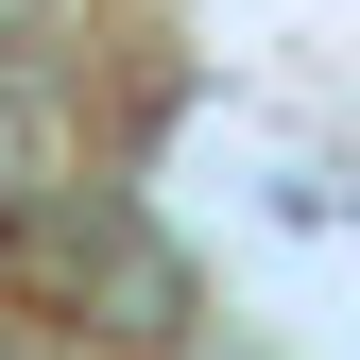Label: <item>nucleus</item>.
<instances>
[{"label":"nucleus","mask_w":360,"mask_h":360,"mask_svg":"<svg viewBox=\"0 0 360 360\" xmlns=\"http://www.w3.org/2000/svg\"><path fill=\"white\" fill-rule=\"evenodd\" d=\"M18 240H34V275H52V292H103V309H120V343H172V309H189V292H172V257L120 223V189H86V172H69Z\"/></svg>","instance_id":"1"},{"label":"nucleus","mask_w":360,"mask_h":360,"mask_svg":"<svg viewBox=\"0 0 360 360\" xmlns=\"http://www.w3.org/2000/svg\"><path fill=\"white\" fill-rule=\"evenodd\" d=\"M52 189H69V120L34 103V69H0V223H34Z\"/></svg>","instance_id":"2"},{"label":"nucleus","mask_w":360,"mask_h":360,"mask_svg":"<svg viewBox=\"0 0 360 360\" xmlns=\"http://www.w3.org/2000/svg\"><path fill=\"white\" fill-rule=\"evenodd\" d=\"M34 34H52V0H0V69H34Z\"/></svg>","instance_id":"3"},{"label":"nucleus","mask_w":360,"mask_h":360,"mask_svg":"<svg viewBox=\"0 0 360 360\" xmlns=\"http://www.w3.org/2000/svg\"><path fill=\"white\" fill-rule=\"evenodd\" d=\"M0 360H86V343H52V326H0Z\"/></svg>","instance_id":"4"}]
</instances>
